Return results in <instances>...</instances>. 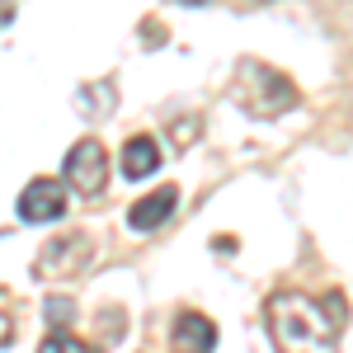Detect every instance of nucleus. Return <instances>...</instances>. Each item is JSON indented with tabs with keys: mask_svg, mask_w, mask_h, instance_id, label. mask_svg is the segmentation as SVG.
<instances>
[{
	"mask_svg": "<svg viewBox=\"0 0 353 353\" xmlns=\"http://www.w3.org/2000/svg\"><path fill=\"white\" fill-rule=\"evenodd\" d=\"M344 316H349V306L339 292H330L321 301L301 297V292H278L269 301V330L283 353H334Z\"/></svg>",
	"mask_w": 353,
	"mask_h": 353,
	"instance_id": "1",
	"label": "nucleus"
},
{
	"mask_svg": "<svg viewBox=\"0 0 353 353\" xmlns=\"http://www.w3.org/2000/svg\"><path fill=\"white\" fill-rule=\"evenodd\" d=\"M236 99H241L254 118H278V113H288L292 104H297V90H292L288 76H278V71H269V66H259V61H241Z\"/></svg>",
	"mask_w": 353,
	"mask_h": 353,
	"instance_id": "2",
	"label": "nucleus"
},
{
	"mask_svg": "<svg viewBox=\"0 0 353 353\" xmlns=\"http://www.w3.org/2000/svg\"><path fill=\"white\" fill-rule=\"evenodd\" d=\"M61 174H66V189H76L81 198H99L104 184H109V151L99 141H76L66 151Z\"/></svg>",
	"mask_w": 353,
	"mask_h": 353,
	"instance_id": "3",
	"label": "nucleus"
},
{
	"mask_svg": "<svg viewBox=\"0 0 353 353\" xmlns=\"http://www.w3.org/2000/svg\"><path fill=\"white\" fill-rule=\"evenodd\" d=\"M66 212V184L61 179H33L24 193H19V217L33 221V226H48V221H57Z\"/></svg>",
	"mask_w": 353,
	"mask_h": 353,
	"instance_id": "4",
	"label": "nucleus"
},
{
	"mask_svg": "<svg viewBox=\"0 0 353 353\" xmlns=\"http://www.w3.org/2000/svg\"><path fill=\"white\" fill-rule=\"evenodd\" d=\"M85 250H90V241H85V236H61V241L43 245V254H38L33 273H38V278H66V273L85 259Z\"/></svg>",
	"mask_w": 353,
	"mask_h": 353,
	"instance_id": "5",
	"label": "nucleus"
},
{
	"mask_svg": "<svg viewBox=\"0 0 353 353\" xmlns=\"http://www.w3.org/2000/svg\"><path fill=\"white\" fill-rule=\"evenodd\" d=\"M174 203H179V189L146 193L141 203H132V208H128V226H132V231H156V226H165V221H170Z\"/></svg>",
	"mask_w": 353,
	"mask_h": 353,
	"instance_id": "6",
	"label": "nucleus"
},
{
	"mask_svg": "<svg viewBox=\"0 0 353 353\" xmlns=\"http://www.w3.org/2000/svg\"><path fill=\"white\" fill-rule=\"evenodd\" d=\"M212 344H217V325L208 316H198V311H179V321H174V349L179 353H212Z\"/></svg>",
	"mask_w": 353,
	"mask_h": 353,
	"instance_id": "7",
	"label": "nucleus"
},
{
	"mask_svg": "<svg viewBox=\"0 0 353 353\" xmlns=\"http://www.w3.org/2000/svg\"><path fill=\"white\" fill-rule=\"evenodd\" d=\"M161 170V146H156V137H132L128 146H123V174L128 179H146V174H156Z\"/></svg>",
	"mask_w": 353,
	"mask_h": 353,
	"instance_id": "8",
	"label": "nucleus"
},
{
	"mask_svg": "<svg viewBox=\"0 0 353 353\" xmlns=\"http://www.w3.org/2000/svg\"><path fill=\"white\" fill-rule=\"evenodd\" d=\"M38 353H94V344H85V339H76V334L57 330V334H48V339L38 344Z\"/></svg>",
	"mask_w": 353,
	"mask_h": 353,
	"instance_id": "9",
	"label": "nucleus"
},
{
	"mask_svg": "<svg viewBox=\"0 0 353 353\" xmlns=\"http://www.w3.org/2000/svg\"><path fill=\"white\" fill-rule=\"evenodd\" d=\"M10 339H14V316L5 311V297H0V349H5Z\"/></svg>",
	"mask_w": 353,
	"mask_h": 353,
	"instance_id": "10",
	"label": "nucleus"
},
{
	"mask_svg": "<svg viewBox=\"0 0 353 353\" xmlns=\"http://www.w3.org/2000/svg\"><path fill=\"white\" fill-rule=\"evenodd\" d=\"M10 19H14V5H10V0H0V28L10 24Z\"/></svg>",
	"mask_w": 353,
	"mask_h": 353,
	"instance_id": "11",
	"label": "nucleus"
},
{
	"mask_svg": "<svg viewBox=\"0 0 353 353\" xmlns=\"http://www.w3.org/2000/svg\"><path fill=\"white\" fill-rule=\"evenodd\" d=\"M174 5H208V0H174Z\"/></svg>",
	"mask_w": 353,
	"mask_h": 353,
	"instance_id": "12",
	"label": "nucleus"
}]
</instances>
